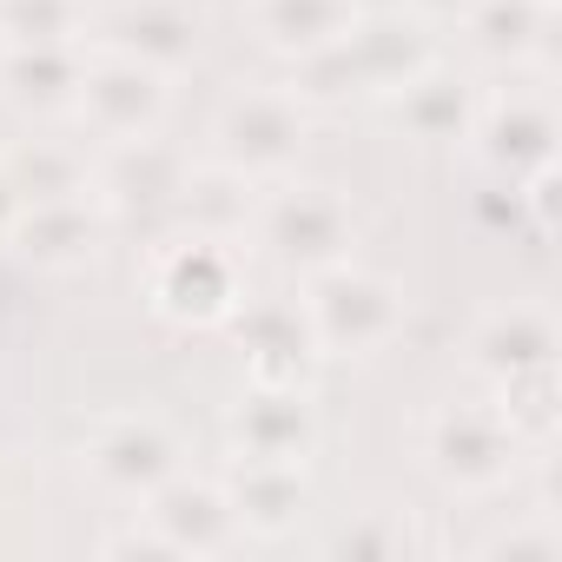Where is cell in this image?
Segmentation results:
<instances>
[{
    "label": "cell",
    "instance_id": "obj_1",
    "mask_svg": "<svg viewBox=\"0 0 562 562\" xmlns=\"http://www.w3.org/2000/svg\"><path fill=\"white\" fill-rule=\"evenodd\" d=\"M299 305H305V318H312L318 351H378V345H391L397 325H404L397 285H391V278H378V271H364V265H351V258L312 271V292H305Z\"/></svg>",
    "mask_w": 562,
    "mask_h": 562
},
{
    "label": "cell",
    "instance_id": "obj_2",
    "mask_svg": "<svg viewBox=\"0 0 562 562\" xmlns=\"http://www.w3.org/2000/svg\"><path fill=\"white\" fill-rule=\"evenodd\" d=\"M251 225H258V245L292 271H325L351 258V238H358V218L331 186H278L271 199L251 205Z\"/></svg>",
    "mask_w": 562,
    "mask_h": 562
},
{
    "label": "cell",
    "instance_id": "obj_3",
    "mask_svg": "<svg viewBox=\"0 0 562 562\" xmlns=\"http://www.w3.org/2000/svg\"><path fill=\"white\" fill-rule=\"evenodd\" d=\"M522 430L503 417V404H443L424 430V457L450 490H496L522 463Z\"/></svg>",
    "mask_w": 562,
    "mask_h": 562
},
{
    "label": "cell",
    "instance_id": "obj_4",
    "mask_svg": "<svg viewBox=\"0 0 562 562\" xmlns=\"http://www.w3.org/2000/svg\"><path fill=\"white\" fill-rule=\"evenodd\" d=\"M238 299H245V278H238L232 238L192 232L153 258V305L172 325H225Z\"/></svg>",
    "mask_w": 562,
    "mask_h": 562
},
{
    "label": "cell",
    "instance_id": "obj_5",
    "mask_svg": "<svg viewBox=\"0 0 562 562\" xmlns=\"http://www.w3.org/2000/svg\"><path fill=\"white\" fill-rule=\"evenodd\" d=\"M305 153V106H299V87H258V93H238L225 113H218V159L245 179L258 172H285L292 159Z\"/></svg>",
    "mask_w": 562,
    "mask_h": 562
},
{
    "label": "cell",
    "instance_id": "obj_6",
    "mask_svg": "<svg viewBox=\"0 0 562 562\" xmlns=\"http://www.w3.org/2000/svg\"><path fill=\"white\" fill-rule=\"evenodd\" d=\"M74 113H80L87 133L106 139V146H113V139H139V133H153L159 113H166V74H153V67H139V60H126V54H100V60H87V74H80Z\"/></svg>",
    "mask_w": 562,
    "mask_h": 562
},
{
    "label": "cell",
    "instance_id": "obj_7",
    "mask_svg": "<svg viewBox=\"0 0 562 562\" xmlns=\"http://www.w3.org/2000/svg\"><path fill=\"white\" fill-rule=\"evenodd\" d=\"M470 139L496 179H536L549 172V153H555V106L542 87H509L503 100L476 106Z\"/></svg>",
    "mask_w": 562,
    "mask_h": 562
},
{
    "label": "cell",
    "instance_id": "obj_8",
    "mask_svg": "<svg viewBox=\"0 0 562 562\" xmlns=\"http://www.w3.org/2000/svg\"><path fill=\"white\" fill-rule=\"evenodd\" d=\"M87 470L113 490V496H153L166 476H179V437L159 417H106L87 443Z\"/></svg>",
    "mask_w": 562,
    "mask_h": 562
},
{
    "label": "cell",
    "instance_id": "obj_9",
    "mask_svg": "<svg viewBox=\"0 0 562 562\" xmlns=\"http://www.w3.org/2000/svg\"><path fill=\"white\" fill-rule=\"evenodd\" d=\"M225 325H232V338H238V351H245L258 384H299V371L318 358L312 318L292 299H251V305L238 299Z\"/></svg>",
    "mask_w": 562,
    "mask_h": 562
},
{
    "label": "cell",
    "instance_id": "obj_10",
    "mask_svg": "<svg viewBox=\"0 0 562 562\" xmlns=\"http://www.w3.org/2000/svg\"><path fill=\"white\" fill-rule=\"evenodd\" d=\"M106 54H126L153 74H172L199 54V8L192 0H120L100 27Z\"/></svg>",
    "mask_w": 562,
    "mask_h": 562
},
{
    "label": "cell",
    "instance_id": "obj_11",
    "mask_svg": "<svg viewBox=\"0 0 562 562\" xmlns=\"http://www.w3.org/2000/svg\"><path fill=\"white\" fill-rule=\"evenodd\" d=\"M146 522L159 529V542L172 549V555H212V549H225L232 542V529H238V516H232V503H225V483H212V476H166L153 496H146Z\"/></svg>",
    "mask_w": 562,
    "mask_h": 562
},
{
    "label": "cell",
    "instance_id": "obj_12",
    "mask_svg": "<svg viewBox=\"0 0 562 562\" xmlns=\"http://www.w3.org/2000/svg\"><path fill=\"white\" fill-rule=\"evenodd\" d=\"M8 238H14L34 265H47V271H74V265H87V258L100 251L106 212H100V199H87V192L41 199V205H21V212H14Z\"/></svg>",
    "mask_w": 562,
    "mask_h": 562
},
{
    "label": "cell",
    "instance_id": "obj_13",
    "mask_svg": "<svg viewBox=\"0 0 562 562\" xmlns=\"http://www.w3.org/2000/svg\"><path fill=\"white\" fill-rule=\"evenodd\" d=\"M87 74L80 41H0V93L27 113H60L74 106Z\"/></svg>",
    "mask_w": 562,
    "mask_h": 562
},
{
    "label": "cell",
    "instance_id": "obj_14",
    "mask_svg": "<svg viewBox=\"0 0 562 562\" xmlns=\"http://www.w3.org/2000/svg\"><path fill=\"white\" fill-rule=\"evenodd\" d=\"M232 450L265 463H305L312 450V404L299 384H258L232 411Z\"/></svg>",
    "mask_w": 562,
    "mask_h": 562
},
{
    "label": "cell",
    "instance_id": "obj_15",
    "mask_svg": "<svg viewBox=\"0 0 562 562\" xmlns=\"http://www.w3.org/2000/svg\"><path fill=\"white\" fill-rule=\"evenodd\" d=\"M470 358L490 384H509V378H529V371H549L555 364V318L542 305H503L476 325L470 338Z\"/></svg>",
    "mask_w": 562,
    "mask_h": 562
},
{
    "label": "cell",
    "instance_id": "obj_16",
    "mask_svg": "<svg viewBox=\"0 0 562 562\" xmlns=\"http://www.w3.org/2000/svg\"><path fill=\"white\" fill-rule=\"evenodd\" d=\"M225 503L238 516V529L251 536H285L305 516V463H265V457H238V470L225 476Z\"/></svg>",
    "mask_w": 562,
    "mask_h": 562
},
{
    "label": "cell",
    "instance_id": "obj_17",
    "mask_svg": "<svg viewBox=\"0 0 562 562\" xmlns=\"http://www.w3.org/2000/svg\"><path fill=\"white\" fill-rule=\"evenodd\" d=\"M555 27V0H476L463 14V41L490 67H529Z\"/></svg>",
    "mask_w": 562,
    "mask_h": 562
},
{
    "label": "cell",
    "instance_id": "obj_18",
    "mask_svg": "<svg viewBox=\"0 0 562 562\" xmlns=\"http://www.w3.org/2000/svg\"><path fill=\"white\" fill-rule=\"evenodd\" d=\"M358 0H258L251 8V27L271 54H292V60H312L325 47H338L351 27H358Z\"/></svg>",
    "mask_w": 562,
    "mask_h": 562
},
{
    "label": "cell",
    "instance_id": "obj_19",
    "mask_svg": "<svg viewBox=\"0 0 562 562\" xmlns=\"http://www.w3.org/2000/svg\"><path fill=\"white\" fill-rule=\"evenodd\" d=\"M179 179H186V153L159 146L153 133L113 139L106 166L93 172V186L106 192V205H159V199H179Z\"/></svg>",
    "mask_w": 562,
    "mask_h": 562
},
{
    "label": "cell",
    "instance_id": "obj_20",
    "mask_svg": "<svg viewBox=\"0 0 562 562\" xmlns=\"http://www.w3.org/2000/svg\"><path fill=\"white\" fill-rule=\"evenodd\" d=\"M397 120L417 133V139H470V126H476V93H470V80L463 74H443V67H417L397 93Z\"/></svg>",
    "mask_w": 562,
    "mask_h": 562
},
{
    "label": "cell",
    "instance_id": "obj_21",
    "mask_svg": "<svg viewBox=\"0 0 562 562\" xmlns=\"http://www.w3.org/2000/svg\"><path fill=\"white\" fill-rule=\"evenodd\" d=\"M179 212H186V225L192 232H205V238H238L245 225H251V179L245 172H232L225 159L218 166H205V172H192L186 166V179H179V199H172Z\"/></svg>",
    "mask_w": 562,
    "mask_h": 562
},
{
    "label": "cell",
    "instance_id": "obj_22",
    "mask_svg": "<svg viewBox=\"0 0 562 562\" xmlns=\"http://www.w3.org/2000/svg\"><path fill=\"white\" fill-rule=\"evenodd\" d=\"M0 172H8V186H14V199H21V205H41V199H67V192H87V186H93L87 159H80L74 146H60V139H34V146H14L8 159H0Z\"/></svg>",
    "mask_w": 562,
    "mask_h": 562
},
{
    "label": "cell",
    "instance_id": "obj_23",
    "mask_svg": "<svg viewBox=\"0 0 562 562\" xmlns=\"http://www.w3.org/2000/svg\"><path fill=\"white\" fill-rule=\"evenodd\" d=\"M0 41H80V0H0Z\"/></svg>",
    "mask_w": 562,
    "mask_h": 562
},
{
    "label": "cell",
    "instance_id": "obj_24",
    "mask_svg": "<svg viewBox=\"0 0 562 562\" xmlns=\"http://www.w3.org/2000/svg\"><path fill=\"white\" fill-rule=\"evenodd\" d=\"M417 536H411V522H404V509H371L358 529H345L338 536V549H351V555H404Z\"/></svg>",
    "mask_w": 562,
    "mask_h": 562
},
{
    "label": "cell",
    "instance_id": "obj_25",
    "mask_svg": "<svg viewBox=\"0 0 562 562\" xmlns=\"http://www.w3.org/2000/svg\"><path fill=\"white\" fill-rule=\"evenodd\" d=\"M411 8H417V14H430V21H463L476 0H411Z\"/></svg>",
    "mask_w": 562,
    "mask_h": 562
},
{
    "label": "cell",
    "instance_id": "obj_26",
    "mask_svg": "<svg viewBox=\"0 0 562 562\" xmlns=\"http://www.w3.org/2000/svg\"><path fill=\"white\" fill-rule=\"evenodd\" d=\"M14 212H21V199H14V186H8V172H0V232L14 225Z\"/></svg>",
    "mask_w": 562,
    "mask_h": 562
}]
</instances>
